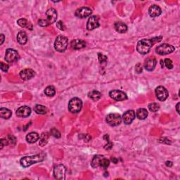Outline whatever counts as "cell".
Returning <instances> with one entry per match:
<instances>
[{
    "label": "cell",
    "mask_w": 180,
    "mask_h": 180,
    "mask_svg": "<svg viewBox=\"0 0 180 180\" xmlns=\"http://www.w3.org/2000/svg\"><path fill=\"white\" fill-rule=\"evenodd\" d=\"M71 47L73 49H75V50H79V49H81L84 47H85L86 46V42L82 40H74L71 42Z\"/></svg>",
    "instance_id": "obj_20"
},
{
    "label": "cell",
    "mask_w": 180,
    "mask_h": 180,
    "mask_svg": "<svg viewBox=\"0 0 180 180\" xmlns=\"http://www.w3.org/2000/svg\"><path fill=\"white\" fill-rule=\"evenodd\" d=\"M175 47L168 44H163L157 47L156 53L159 55H167L172 53L175 51Z\"/></svg>",
    "instance_id": "obj_8"
},
{
    "label": "cell",
    "mask_w": 180,
    "mask_h": 180,
    "mask_svg": "<svg viewBox=\"0 0 180 180\" xmlns=\"http://www.w3.org/2000/svg\"><path fill=\"white\" fill-rule=\"evenodd\" d=\"M34 111L35 113H37L38 114L40 115H45L48 113V109L47 107L44 106L42 105H36L34 108Z\"/></svg>",
    "instance_id": "obj_25"
},
{
    "label": "cell",
    "mask_w": 180,
    "mask_h": 180,
    "mask_svg": "<svg viewBox=\"0 0 180 180\" xmlns=\"http://www.w3.org/2000/svg\"><path fill=\"white\" fill-rule=\"evenodd\" d=\"M111 160H112V161L114 163H117V161H118V160H117V159H116L115 158H111Z\"/></svg>",
    "instance_id": "obj_45"
},
{
    "label": "cell",
    "mask_w": 180,
    "mask_h": 180,
    "mask_svg": "<svg viewBox=\"0 0 180 180\" xmlns=\"http://www.w3.org/2000/svg\"><path fill=\"white\" fill-rule=\"evenodd\" d=\"M8 141H9V142H11V144H15L16 139L15 136H14L13 135H9L8 136Z\"/></svg>",
    "instance_id": "obj_37"
},
{
    "label": "cell",
    "mask_w": 180,
    "mask_h": 180,
    "mask_svg": "<svg viewBox=\"0 0 180 180\" xmlns=\"http://www.w3.org/2000/svg\"><path fill=\"white\" fill-rule=\"evenodd\" d=\"M160 64H161V66H162L163 68L164 67V62H163V60H161V61H160Z\"/></svg>",
    "instance_id": "obj_46"
},
{
    "label": "cell",
    "mask_w": 180,
    "mask_h": 180,
    "mask_svg": "<svg viewBox=\"0 0 180 180\" xmlns=\"http://www.w3.org/2000/svg\"><path fill=\"white\" fill-rule=\"evenodd\" d=\"M9 144V141L7 139H2L0 141V144H1V149H2L4 146H6Z\"/></svg>",
    "instance_id": "obj_35"
},
{
    "label": "cell",
    "mask_w": 180,
    "mask_h": 180,
    "mask_svg": "<svg viewBox=\"0 0 180 180\" xmlns=\"http://www.w3.org/2000/svg\"><path fill=\"white\" fill-rule=\"evenodd\" d=\"M148 14H149L151 17H158L162 14V10L158 6L153 5L148 9Z\"/></svg>",
    "instance_id": "obj_19"
},
{
    "label": "cell",
    "mask_w": 180,
    "mask_h": 180,
    "mask_svg": "<svg viewBox=\"0 0 180 180\" xmlns=\"http://www.w3.org/2000/svg\"><path fill=\"white\" fill-rule=\"evenodd\" d=\"M44 156L43 154H38L32 156H26L20 159V165L23 167H28L35 163H40L44 160Z\"/></svg>",
    "instance_id": "obj_2"
},
{
    "label": "cell",
    "mask_w": 180,
    "mask_h": 180,
    "mask_svg": "<svg viewBox=\"0 0 180 180\" xmlns=\"http://www.w3.org/2000/svg\"><path fill=\"white\" fill-rule=\"evenodd\" d=\"M162 37H157L153 39H143L139 41L136 46V50L141 54H146L149 52L150 49L155 43L160 42Z\"/></svg>",
    "instance_id": "obj_1"
},
{
    "label": "cell",
    "mask_w": 180,
    "mask_h": 180,
    "mask_svg": "<svg viewBox=\"0 0 180 180\" xmlns=\"http://www.w3.org/2000/svg\"><path fill=\"white\" fill-rule=\"evenodd\" d=\"M35 75V72L32 69L27 68L20 71V77L23 80H28L32 79Z\"/></svg>",
    "instance_id": "obj_16"
},
{
    "label": "cell",
    "mask_w": 180,
    "mask_h": 180,
    "mask_svg": "<svg viewBox=\"0 0 180 180\" xmlns=\"http://www.w3.org/2000/svg\"><path fill=\"white\" fill-rule=\"evenodd\" d=\"M9 69V65L7 63H5L3 62H1V70L4 72H7Z\"/></svg>",
    "instance_id": "obj_36"
},
{
    "label": "cell",
    "mask_w": 180,
    "mask_h": 180,
    "mask_svg": "<svg viewBox=\"0 0 180 180\" xmlns=\"http://www.w3.org/2000/svg\"><path fill=\"white\" fill-rule=\"evenodd\" d=\"M110 165V161L105 158L104 156L101 155H97L93 158L92 160V166L94 168H98V167H102V168L106 169Z\"/></svg>",
    "instance_id": "obj_4"
},
{
    "label": "cell",
    "mask_w": 180,
    "mask_h": 180,
    "mask_svg": "<svg viewBox=\"0 0 180 180\" xmlns=\"http://www.w3.org/2000/svg\"><path fill=\"white\" fill-rule=\"evenodd\" d=\"M114 27L115 30L120 33H125L127 31V26L123 22H116Z\"/></svg>",
    "instance_id": "obj_21"
},
{
    "label": "cell",
    "mask_w": 180,
    "mask_h": 180,
    "mask_svg": "<svg viewBox=\"0 0 180 180\" xmlns=\"http://www.w3.org/2000/svg\"><path fill=\"white\" fill-rule=\"evenodd\" d=\"M163 62H164V66H166L168 69H172L173 63H172V60L169 59H165Z\"/></svg>",
    "instance_id": "obj_33"
},
{
    "label": "cell",
    "mask_w": 180,
    "mask_h": 180,
    "mask_svg": "<svg viewBox=\"0 0 180 180\" xmlns=\"http://www.w3.org/2000/svg\"><path fill=\"white\" fill-rule=\"evenodd\" d=\"M148 113L145 108H139L136 111V117L139 120H144L147 117Z\"/></svg>",
    "instance_id": "obj_26"
},
{
    "label": "cell",
    "mask_w": 180,
    "mask_h": 180,
    "mask_svg": "<svg viewBox=\"0 0 180 180\" xmlns=\"http://www.w3.org/2000/svg\"><path fill=\"white\" fill-rule=\"evenodd\" d=\"M88 96L90 98H91L92 100L94 101H97L101 97V94L98 91L96 90H93L88 94Z\"/></svg>",
    "instance_id": "obj_29"
},
{
    "label": "cell",
    "mask_w": 180,
    "mask_h": 180,
    "mask_svg": "<svg viewBox=\"0 0 180 180\" xmlns=\"http://www.w3.org/2000/svg\"><path fill=\"white\" fill-rule=\"evenodd\" d=\"M17 40L19 44H25L28 42V36L26 32L24 31H20L17 35Z\"/></svg>",
    "instance_id": "obj_22"
},
{
    "label": "cell",
    "mask_w": 180,
    "mask_h": 180,
    "mask_svg": "<svg viewBox=\"0 0 180 180\" xmlns=\"http://www.w3.org/2000/svg\"><path fill=\"white\" fill-rule=\"evenodd\" d=\"M82 136V138L84 139V140H85V142H89L91 139V136L88 134H81Z\"/></svg>",
    "instance_id": "obj_41"
},
{
    "label": "cell",
    "mask_w": 180,
    "mask_h": 180,
    "mask_svg": "<svg viewBox=\"0 0 180 180\" xmlns=\"http://www.w3.org/2000/svg\"><path fill=\"white\" fill-rule=\"evenodd\" d=\"M100 24L99 23V18L97 16H91L89 18L87 23V28L88 30H93L94 29L99 28Z\"/></svg>",
    "instance_id": "obj_14"
},
{
    "label": "cell",
    "mask_w": 180,
    "mask_h": 180,
    "mask_svg": "<svg viewBox=\"0 0 180 180\" xmlns=\"http://www.w3.org/2000/svg\"><path fill=\"white\" fill-rule=\"evenodd\" d=\"M82 107V101L78 97L71 99L68 103V110L72 113H78L81 111Z\"/></svg>",
    "instance_id": "obj_6"
},
{
    "label": "cell",
    "mask_w": 180,
    "mask_h": 180,
    "mask_svg": "<svg viewBox=\"0 0 180 180\" xmlns=\"http://www.w3.org/2000/svg\"><path fill=\"white\" fill-rule=\"evenodd\" d=\"M50 134L51 136H54L55 138H60L61 137V133H60L59 131L55 128H52L50 131Z\"/></svg>",
    "instance_id": "obj_32"
},
{
    "label": "cell",
    "mask_w": 180,
    "mask_h": 180,
    "mask_svg": "<svg viewBox=\"0 0 180 180\" xmlns=\"http://www.w3.org/2000/svg\"><path fill=\"white\" fill-rule=\"evenodd\" d=\"M56 26H57V28L59 29V30H64V26H63V22H61V21H59L56 23Z\"/></svg>",
    "instance_id": "obj_39"
},
{
    "label": "cell",
    "mask_w": 180,
    "mask_h": 180,
    "mask_svg": "<svg viewBox=\"0 0 180 180\" xmlns=\"http://www.w3.org/2000/svg\"><path fill=\"white\" fill-rule=\"evenodd\" d=\"M109 96H111V98H112L113 99L117 101H124L127 99V94H126L125 92L117 90L111 91V92H109Z\"/></svg>",
    "instance_id": "obj_12"
},
{
    "label": "cell",
    "mask_w": 180,
    "mask_h": 180,
    "mask_svg": "<svg viewBox=\"0 0 180 180\" xmlns=\"http://www.w3.org/2000/svg\"><path fill=\"white\" fill-rule=\"evenodd\" d=\"M179 105H180V103H178L177 104V105H176V110H177V112L178 113H179Z\"/></svg>",
    "instance_id": "obj_44"
},
{
    "label": "cell",
    "mask_w": 180,
    "mask_h": 180,
    "mask_svg": "<svg viewBox=\"0 0 180 180\" xmlns=\"http://www.w3.org/2000/svg\"><path fill=\"white\" fill-rule=\"evenodd\" d=\"M157 64V61L155 58H148L144 63V68L148 71H152L155 69Z\"/></svg>",
    "instance_id": "obj_18"
},
{
    "label": "cell",
    "mask_w": 180,
    "mask_h": 180,
    "mask_svg": "<svg viewBox=\"0 0 180 180\" xmlns=\"http://www.w3.org/2000/svg\"><path fill=\"white\" fill-rule=\"evenodd\" d=\"M44 93L47 96H48L49 97L53 96L56 94V90L53 86H49L45 89Z\"/></svg>",
    "instance_id": "obj_30"
},
{
    "label": "cell",
    "mask_w": 180,
    "mask_h": 180,
    "mask_svg": "<svg viewBox=\"0 0 180 180\" xmlns=\"http://www.w3.org/2000/svg\"><path fill=\"white\" fill-rule=\"evenodd\" d=\"M156 95L157 99L160 101H165L169 96L168 91L163 86H159L156 89Z\"/></svg>",
    "instance_id": "obj_11"
},
{
    "label": "cell",
    "mask_w": 180,
    "mask_h": 180,
    "mask_svg": "<svg viewBox=\"0 0 180 180\" xmlns=\"http://www.w3.org/2000/svg\"><path fill=\"white\" fill-rule=\"evenodd\" d=\"M0 37H1V43H0V44H2L4 41H5V36H4L3 34H2L1 35H0Z\"/></svg>",
    "instance_id": "obj_43"
},
{
    "label": "cell",
    "mask_w": 180,
    "mask_h": 180,
    "mask_svg": "<svg viewBox=\"0 0 180 180\" xmlns=\"http://www.w3.org/2000/svg\"><path fill=\"white\" fill-rule=\"evenodd\" d=\"M136 115L135 112L132 110H130L126 111L123 115V119L124 121V123L126 125H130L134 119H135Z\"/></svg>",
    "instance_id": "obj_15"
},
{
    "label": "cell",
    "mask_w": 180,
    "mask_h": 180,
    "mask_svg": "<svg viewBox=\"0 0 180 180\" xmlns=\"http://www.w3.org/2000/svg\"><path fill=\"white\" fill-rule=\"evenodd\" d=\"M107 142H108V144H106V145L105 146V149L109 150V149H111V148H112L113 144H112V143H111V142H110V141H109L108 139L107 140Z\"/></svg>",
    "instance_id": "obj_40"
},
{
    "label": "cell",
    "mask_w": 180,
    "mask_h": 180,
    "mask_svg": "<svg viewBox=\"0 0 180 180\" xmlns=\"http://www.w3.org/2000/svg\"><path fill=\"white\" fill-rule=\"evenodd\" d=\"M66 168L63 165L60 164L56 165L53 169V176L55 179L63 180L66 179Z\"/></svg>",
    "instance_id": "obj_9"
},
{
    "label": "cell",
    "mask_w": 180,
    "mask_h": 180,
    "mask_svg": "<svg viewBox=\"0 0 180 180\" xmlns=\"http://www.w3.org/2000/svg\"><path fill=\"white\" fill-rule=\"evenodd\" d=\"M68 38L63 35H59L56 39L54 42V48L59 52H63L68 47Z\"/></svg>",
    "instance_id": "obj_5"
},
{
    "label": "cell",
    "mask_w": 180,
    "mask_h": 180,
    "mask_svg": "<svg viewBox=\"0 0 180 180\" xmlns=\"http://www.w3.org/2000/svg\"><path fill=\"white\" fill-rule=\"evenodd\" d=\"M165 164H166V165H167V167L172 166V163L171 161H167V162L165 163Z\"/></svg>",
    "instance_id": "obj_42"
},
{
    "label": "cell",
    "mask_w": 180,
    "mask_h": 180,
    "mask_svg": "<svg viewBox=\"0 0 180 180\" xmlns=\"http://www.w3.org/2000/svg\"><path fill=\"white\" fill-rule=\"evenodd\" d=\"M92 13V9L89 7H81L75 11V16L80 18H84L90 16Z\"/></svg>",
    "instance_id": "obj_13"
},
{
    "label": "cell",
    "mask_w": 180,
    "mask_h": 180,
    "mask_svg": "<svg viewBox=\"0 0 180 180\" xmlns=\"http://www.w3.org/2000/svg\"><path fill=\"white\" fill-rule=\"evenodd\" d=\"M98 57H99V61L101 63H105L107 61V56H106L102 54V53H98Z\"/></svg>",
    "instance_id": "obj_34"
},
{
    "label": "cell",
    "mask_w": 180,
    "mask_h": 180,
    "mask_svg": "<svg viewBox=\"0 0 180 180\" xmlns=\"http://www.w3.org/2000/svg\"><path fill=\"white\" fill-rule=\"evenodd\" d=\"M105 120H106V123L112 127L119 125L122 122L121 115L117 114V113H110L107 115Z\"/></svg>",
    "instance_id": "obj_7"
},
{
    "label": "cell",
    "mask_w": 180,
    "mask_h": 180,
    "mask_svg": "<svg viewBox=\"0 0 180 180\" xmlns=\"http://www.w3.org/2000/svg\"><path fill=\"white\" fill-rule=\"evenodd\" d=\"M31 109L30 107L24 105V106L20 107L16 111V115L20 117H27L30 115Z\"/></svg>",
    "instance_id": "obj_17"
},
{
    "label": "cell",
    "mask_w": 180,
    "mask_h": 180,
    "mask_svg": "<svg viewBox=\"0 0 180 180\" xmlns=\"http://www.w3.org/2000/svg\"><path fill=\"white\" fill-rule=\"evenodd\" d=\"M40 138V136L39 134L37 133V132H30L29 133L28 135L26 136V141L28 143H30V144H33V143L36 142Z\"/></svg>",
    "instance_id": "obj_23"
},
{
    "label": "cell",
    "mask_w": 180,
    "mask_h": 180,
    "mask_svg": "<svg viewBox=\"0 0 180 180\" xmlns=\"http://www.w3.org/2000/svg\"><path fill=\"white\" fill-rule=\"evenodd\" d=\"M18 59H19V54L17 51L14 50L13 49H8L6 51L5 60L8 63H13V62L17 61Z\"/></svg>",
    "instance_id": "obj_10"
},
{
    "label": "cell",
    "mask_w": 180,
    "mask_h": 180,
    "mask_svg": "<svg viewBox=\"0 0 180 180\" xmlns=\"http://www.w3.org/2000/svg\"><path fill=\"white\" fill-rule=\"evenodd\" d=\"M148 109H149L150 111L151 112H157L160 108V105L158 104L157 103H151L148 105Z\"/></svg>",
    "instance_id": "obj_31"
},
{
    "label": "cell",
    "mask_w": 180,
    "mask_h": 180,
    "mask_svg": "<svg viewBox=\"0 0 180 180\" xmlns=\"http://www.w3.org/2000/svg\"><path fill=\"white\" fill-rule=\"evenodd\" d=\"M46 19H41L39 20L38 24L41 27L49 26V25L55 23L57 19V12L53 8H51V9L47 10L46 12Z\"/></svg>",
    "instance_id": "obj_3"
},
{
    "label": "cell",
    "mask_w": 180,
    "mask_h": 180,
    "mask_svg": "<svg viewBox=\"0 0 180 180\" xmlns=\"http://www.w3.org/2000/svg\"><path fill=\"white\" fill-rule=\"evenodd\" d=\"M135 70H136V72L137 73H142V65H141L140 63H139V64H137V65L136 66Z\"/></svg>",
    "instance_id": "obj_38"
},
{
    "label": "cell",
    "mask_w": 180,
    "mask_h": 180,
    "mask_svg": "<svg viewBox=\"0 0 180 180\" xmlns=\"http://www.w3.org/2000/svg\"><path fill=\"white\" fill-rule=\"evenodd\" d=\"M17 23L18 26L22 27V28H26L30 29V30H32V26L30 24V23L26 19H25V18H20L17 21Z\"/></svg>",
    "instance_id": "obj_27"
},
{
    "label": "cell",
    "mask_w": 180,
    "mask_h": 180,
    "mask_svg": "<svg viewBox=\"0 0 180 180\" xmlns=\"http://www.w3.org/2000/svg\"><path fill=\"white\" fill-rule=\"evenodd\" d=\"M49 137V135L47 132H44V133H42V135H41L40 137V145L41 146H44L46 145L47 142H48Z\"/></svg>",
    "instance_id": "obj_28"
},
{
    "label": "cell",
    "mask_w": 180,
    "mask_h": 180,
    "mask_svg": "<svg viewBox=\"0 0 180 180\" xmlns=\"http://www.w3.org/2000/svg\"><path fill=\"white\" fill-rule=\"evenodd\" d=\"M11 111H10L8 108H1V109H0V116H1L2 118L9 119L11 117Z\"/></svg>",
    "instance_id": "obj_24"
}]
</instances>
